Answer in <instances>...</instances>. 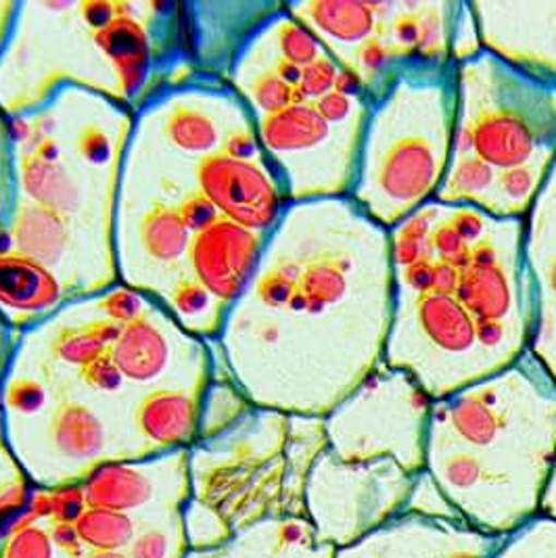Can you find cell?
Listing matches in <instances>:
<instances>
[{
    "mask_svg": "<svg viewBox=\"0 0 556 558\" xmlns=\"http://www.w3.org/2000/svg\"><path fill=\"white\" fill-rule=\"evenodd\" d=\"M122 329L113 323H101L93 329L77 330L63 335L57 343V354L68 364L88 366L102 355L111 354V348L116 345Z\"/></svg>",
    "mask_w": 556,
    "mask_h": 558,
    "instance_id": "cell-18",
    "label": "cell"
},
{
    "mask_svg": "<svg viewBox=\"0 0 556 558\" xmlns=\"http://www.w3.org/2000/svg\"><path fill=\"white\" fill-rule=\"evenodd\" d=\"M122 373L116 366L111 354L102 355L93 364L84 366V381L101 391H116L122 385Z\"/></svg>",
    "mask_w": 556,
    "mask_h": 558,
    "instance_id": "cell-22",
    "label": "cell"
},
{
    "mask_svg": "<svg viewBox=\"0 0 556 558\" xmlns=\"http://www.w3.org/2000/svg\"><path fill=\"white\" fill-rule=\"evenodd\" d=\"M51 525L45 521H26L11 530L0 544V558H57Z\"/></svg>",
    "mask_w": 556,
    "mask_h": 558,
    "instance_id": "cell-20",
    "label": "cell"
},
{
    "mask_svg": "<svg viewBox=\"0 0 556 558\" xmlns=\"http://www.w3.org/2000/svg\"><path fill=\"white\" fill-rule=\"evenodd\" d=\"M168 138L172 145L184 153H209L218 145L216 124L193 109H180L168 122Z\"/></svg>",
    "mask_w": 556,
    "mask_h": 558,
    "instance_id": "cell-19",
    "label": "cell"
},
{
    "mask_svg": "<svg viewBox=\"0 0 556 558\" xmlns=\"http://www.w3.org/2000/svg\"><path fill=\"white\" fill-rule=\"evenodd\" d=\"M460 558H473V557H460Z\"/></svg>",
    "mask_w": 556,
    "mask_h": 558,
    "instance_id": "cell-27",
    "label": "cell"
},
{
    "mask_svg": "<svg viewBox=\"0 0 556 558\" xmlns=\"http://www.w3.org/2000/svg\"><path fill=\"white\" fill-rule=\"evenodd\" d=\"M455 130V61L408 65L371 101L350 199L383 229H396L437 197Z\"/></svg>",
    "mask_w": 556,
    "mask_h": 558,
    "instance_id": "cell-3",
    "label": "cell"
},
{
    "mask_svg": "<svg viewBox=\"0 0 556 558\" xmlns=\"http://www.w3.org/2000/svg\"><path fill=\"white\" fill-rule=\"evenodd\" d=\"M84 558H130L126 553H88Z\"/></svg>",
    "mask_w": 556,
    "mask_h": 558,
    "instance_id": "cell-26",
    "label": "cell"
},
{
    "mask_svg": "<svg viewBox=\"0 0 556 558\" xmlns=\"http://www.w3.org/2000/svg\"><path fill=\"white\" fill-rule=\"evenodd\" d=\"M168 341L147 318L122 327L111 348V357L128 381L149 383L157 379L168 364Z\"/></svg>",
    "mask_w": 556,
    "mask_h": 558,
    "instance_id": "cell-11",
    "label": "cell"
},
{
    "mask_svg": "<svg viewBox=\"0 0 556 558\" xmlns=\"http://www.w3.org/2000/svg\"><path fill=\"white\" fill-rule=\"evenodd\" d=\"M7 402L20 414H36L47 404V391L38 383H15L9 389Z\"/></svg>",
    "mask_w": 556,
    "mask_h": 558,
    "instance_id": "cell-21",
    "label": "cell"
},
{
    "mask_svg": "<svg viewBox=\"0 0 556 558\" xmlns=\"http://www.w3.org/2000/svg\"><path fill=\"white\" fill-rule=\"evenodd\" d=\"M371 99L343 72L318 101L298 102L257 120V141L282 166L287 202L350 197L354 189Z\"/></svg>",
    "mask_w": 556,
    "mask_h": 558,
    "instance_id": "cell-4",
    "label": "cell"
},
{
    "mask_svg": "<svg viewBox=\"0 0 556 558\" xmlns=\"http://www.w3.org/2000/svg\"><path fill=\"white\" fill-rule=\"evenodd\" d=\"M264 243V234L218 218L191 243V262L200 284L211 298L234 302L250 287Z\"/></svg>",
    "mask_w": 556,
    "mask_h": 558,
    "instance_id": "cell-7",
    "label": "cell"
},
{
    "mask_svg": "<svg viewBox=\"0 0 556 558\" xmlns=\"http://www.w3.org/2000/svg\"><path fill=\"white\" fill-rule=\"evenodd\" d=\"M102 310L107 312V316L116 323H124V327L138 320L141 316V302L136 295L126 293V291H120V293H113L109 300L102 302Z\"/></svg>",
    "mask_w": 556,
    "mask_h": 558,
    "instance_id": "cell-25",
    "label": "cell"
},
{
    "mask_svg": "<svg viewBox=\"0 0 556 558\" xmlns=\"http://www.w3.org/2000/svg\"><path fill=\"white\" fill-rule=\"evenodd\" d=\"M55 450L72 462H88L101 457L105 429L99 416L82 404H65L51 423Z\"/></svg>",
    "mask_w": 556,
    "mask_h": 558,
    "instance_id": "cell-13",
    "label": "cell"
},
{
    "mask_svg": "<svg viewBox=\"0 0 556 558\" xmlns=\"http://www.w3.org/2000/svg\"><path fill=\"white\" fill-rule=\"evenodd\" d=\"M481 45L556 84V2H471Z\"/></svg>",
    "mask_w": 556,
    "mask_h": 558,
    "instance_id": "cell-5",
    "label": "cell"
},
{
    "mask_svg": "<svg viewBox=\"0 0 556 558\" xmlns=\"http://www.w3.org/2000/svg\"><path fill=\"white\" fill-rule=\"evenodd\" d=\"M61 287L51 270L27 255H0V305L34 314L57 304Z\"/></svg>",
    "mask_w": 556,
    "mask_h": 558,
    "instance_id": "cell-9",
    "label": "cell"
},
{
    "mask_svg": "<svg viewBox=\"0 0 556 558\" xmlns=\"http://www.w3.org/2000/svg\"><path fill=\"white\" fill-rule=\"evenodd\" d=\"M86 508L128 512L149 508L157 500L153 473L126 460H107L95 464L80 482Z\"/></svg>",
    "mask_w": 556,
    "mask_h": 558,
    "instance_id": "cell-8",
    "label": "cell"
},
{
    "mask_svg": "<svg viewBox=\"0 0 556 558\" xmlns=\"http://www.w3.org/2000/svg\"><path fill=\"white\" fill-rule=\"evenodd\" d=\"M285 216L298 236L278 220L282 247L264 250L250 282L273 312L255 341L277 350L289 337L295 368L318 383L329 412L383 364L396 304L391 239L350 197L287 204Z\"/></svg>",
    "mask_w": 556,
    "mask_h": 558,
    "instance_id": "cell-1",
    "label": "cell"
},
{
    "mask_svg": "<svg viewBox=\"0 0 556 558\" xmlns=\"http://www.w3.org/2000/svg\"><path fill=\"white\" fill-rule=\"evenodd\" d=\"M97 43L116 63L126 86H136L147 65V38L141 26L128 15H118L97 32Z\"/></svg>",
    "mask_w": 556,
    "mask_h": 558,
    "instance_id": "cell-15",
    "label": "cell"
},
{
    "mask_svg": "<svg viewBox=\"0 0 556 558\" xmlns=\"http://www.w3.org/2000/svg\"><path fill=\"white\" fill-rule=\"evenodd\" d=\"M138 432L161 448H177L195 439L200 414L191 398L178 391H155L136 412Z\"/></svg>",
    "mask_w": 556,
    "mask_h": 558,
    "instance_id": "cell-10",
    "label": "cell"
},
{
    "mask_svg": "<svg viewBox=\"0 0 556 558\" xmlns=\"http://www.w3.org/2000/svg\"><path fill=\"white\" fill-rule=\"evenodd\" d=\"M13 243L20 254L27 255L49 268L65 254L68 227L65 218L38 204L24 205L13 225Z\"/></svg>",
    "mask_w": 556,
    "mask_h": 558,
    "instance_id": "cell-12",
    "label": "cell"
},
{
    "mask_svg": "<svg viewBox=\"0 0 556 558\" xmlns=\"http://www.w3.org/2000/svg\"><path fill=\"white\" fill-rule=\"evenodd\" d=\"M143 247L159 262H174L186 252L191 230L184 225L180 211L159 207L145 218L141 229Z\"/></svg>",
    "mask_w": 556,
    "mask_h": 558,
    "instance_id": "cell-17",
    "label": "cell"
},
{
    "mask_svg": "<svg viewBox=\"0 0 556 558\" xmlns=\"http://www.w3.org/2000/svg\"><path fill=\"white\" fill-rule=\"evenodd\" d=\"M74 527L88 553H126L138 533V521L128 512L86 508Z\"/></svg>",
    "mask_w": 556,
    "mask_h": 558,
    "instance_id": "cell-16",
    "label": "cell"
},
{
    "mask_svg": "<svg viewBox=\"0 0 556 558\" xmlns=\"http://www.w3.org/2000/svg\"><path fill=\"white\" fill-rule=\"evenodd\" d=\"M200 184L203 197L222 218L264 236L277 227L289 204L273 168L227 153L209 155L203 161Z\"/></svg>",
    "mask_w": 556,
    "mask_h": 558,
    "instance_id": "cell-6",
    "label": "cell"
},
{
    "mask_svg": "<svg viewBox=\"0 0 556 558\" xmlns=\"http://www.w3.org/2000/svg\"><path fill=\"white\" fill-rule=\"evenodd\" d=\"M555 159V82L485 49L456 63L455 149L433 202L523 220Z\"/></svg>",
    "mask_w": 556,
    "mask_h": 558,
    "instance_id": "cell-2",
    "label": "cell"
},
{
    "mask_svg": "<svg viewBox=\"0 0 556 558\" xmlns=\"http://www.w3.org/2000/svg\"><path fill=\"white\" fill-rule=\"evenodd\" d=\"M180 216H182V220H184V225L189 227V230H197V232L211 227L220 218L216 207L209 204L207 197H203V195H195V197H191L186 204L182 205Z\"/></svg>",
    "mask_w": 556,
    "mask_h": 558,
    "instance_id": "cell-24",
    "label": "cell"
},
{
    "mask_svg": "<svg viewBox=\"0 0 556 558\" xmlns=\"http://www.w3.org/2000/svg\"><path fill=\"white\" fill-rule=\"evenodd\" d=\"M24 186L36 204L63 218L65 214H74L82 202V191L76 180L70 177L63 166L43 155L27 157L24 163Z\"/></svg>",
    "mask_w": 556,
    "mask_h": 558,
    "instance_id": "cell-14",
    "label": "cell"
},
{
    "mask_svg": "<svg viewBox=\"0 0 556 558\" xmlns=\"http://www.w3.org/2000/svg\"><path fill=\"white\" fill-rule=\"evenodd\" d=\"M174 304H177L180 314L197 316V314H202V312L209 307L211 295L200 282H182L177 289Z\"/></svg>",
    "mask_w": 556,
    "mask_h": 558,
    "instance_id": "cell-23",
    "label": "cell"
}]
</instances>
